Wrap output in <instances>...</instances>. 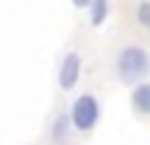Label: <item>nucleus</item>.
<instances>
[{"instance_id":"1","label":"nucleus","mask_w":150,"mask_h":145,"mask_svg":"<svg viewBox=\"0 0 150 145\" xmlns=\"http://www.w3.org/2000/svg\"><path fill=\"white\" fill-rule=\"evenodd\" d=\"M114 75H117V81H122L128 86L145 81L150 75V50L139 42L125 45L114 59Z\"/></svg>"},{"instance_id":"2","label":"nucleus","mask_w":150,"mask_h":145,"mask_svg":"<svg viewBox=\"0 0 150 145\" xmlns=\"http://www.w3.org/2000/svg\"><path fill=\"white\" fill-rule=\"evenodd\" d=\"M67 120H70V126L75 131H81V134L95 131L97 123H100V101H97L95 92H83V95L75 98L70 112H67Z\"/></svg>"},{"instance_id":"3","label":"nucleus","mask_w":150,"mask_h":145,"mask_svg":"<svg viewBox=\"0 0 150 145\" xmlns=\"http://www.w3.org/2000/svg\"><path fill=\"white\" fill-rule=\"evenodd\" d=\"M81 73H83V59H81L78 50H67L64 59L59 64V89L61 92H72L81 81Z\"/></svg>"},{"instance_id":"4","label":"nucleus","mask_w":150,"mask_h":145,"mask_svg":"<svg viewBox=\"0 0 150 145\" xmlns=\"http://www.w3.org/2000/svg\"><path fill=\"white\" fill-rule=\"evenodd\" d=\"M131 112L136 117H150V81H139L131 86Z\"/></svg>"},{"instance_id":"5","label":"nucleus","mask_w":150,"mask_h":145,"mask_svg":"<svg viewBox=\"0 0 150 145\" xmlns=\"http://www.w3.org/2000/svg\"><path fill=\"white\" fill-rule=\"evenodd\" d=\"M47 134H50V142L53 145H67V140H70V134H72V126H70V120H67V114H56V117L50 120Z\"/></svg>"},{"instance_id":"6","label":"nucleus","mask_w":150,"mask_h":145,"mask_svg":"<svg viewBox=\"0 0 150 145\" xmlns=\"http://www.w3.org/2000/svg\"><path fill=\"white\" fill-rule=\"evenodd\" d=\"M86 11H89V25L100 28L103 22L108 20V14H111V0H92Z\"/></svg>"},{"instance_id":"7","label":"nucleus","mask_w":150,"mask_h":145,"mask_svg":"<svg viewBox=\"0 0 150 145\" xmlns=\"http://www.w3.org/2000/svg\"><path fill=\"white\" fill-rule=\"evenodd\" d=\"M136 20H139L145 28L150 25V0H147V3H139V6H136Z\"/></svg>"},{"instance_id":"8","label":"nucleus","mask_w":150,"mask_h":145,"mask_svg":"<svg viewBox=\"0 0 150 145\" xmlns=\"http://www.w3.org/2000/svg\"><path fill=\"white\" fill-rule=\"evenodd\" d=\"M70 3H72V9H81V11H83V9H89L92 0H70Z\"/></svg>"},{"instance_id":"9","label":"nucleus","mask_w":150,"mask_h":145,"mask_svg":"<svg viewBox=\"0 0 150 145\" xmlns=\"http://www.w3.org/2000/svg\"><path fill=\"white\" fill-rule=\"evenodd\" d=\"M147 31H150V25H147Z\"/></svg>"}]
</instances>
